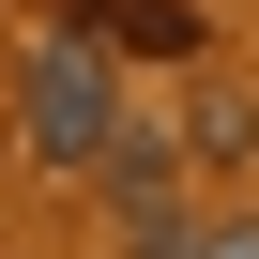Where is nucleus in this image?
I'll list each match as a JSON object with an SVG mask.
<instances>
[{"label": "nucleus", "mask_w": 259, "mask_h": 259, "mask_svg": "<svg viewBox=\"0 0 259 259\" xmlns=\"http://www.w3.org/2000/svg\"><path fill=\"white\" fill-rule=\"evenodd\" d=\"M76 31H92V46H153V61H183V46H198L183 0H76Z\"/></svg>", "instance_id": "obj_3"}, {"label": "nucleus", "mask_w": 259, "mask_h": 259, "mask_svg": "<svg viewBox=\"0 0 259 259\" xmlns=\"http://www.w3.org/2000/svg\"><path fill=\"white\" fill-rule=\"evenodd\" d=\"M92 168H107V198H122V229H138L153 259L183 244V153H168V138H107Z\"/></svg>", "instance_id": "obj_2"}, {"label": "nucleus", "mask_w": 259, "mask_h": 259, "mask_svg": "<svg viewBox=\"0 0 259 259\" xmlns=\"http://www.w3.org/2000/svg\"><path fill=\"white\" fill-rule=\"evenodd\" d=\"M168 259H259V213H229V229H183Z\"/></svg>", "instance_id": "obj_4"}, {"label": "nucleus", "mask_w": 259, "mask_h": 259, "mask_svg": "<svg viewBox=\"0 0 259 259\" xmlns=\"http://www.w3.org/2000/svg\"><path fill=\"white\" fill-rule=\"evenodd\" d=\"M122 138V76H107V46L61 16L46 46H31V168H92Z\"/></svg>", "instance_id": "obj_1"}]
</instances>
